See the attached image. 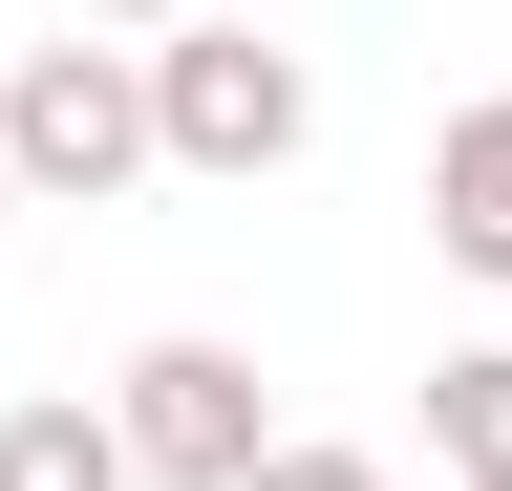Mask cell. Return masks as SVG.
I'll return each mask as SVG.
<instances>
[{"mask_svg": "<svg viewBox=\"0 0 512 491\" xmlns=\"http://www.w3.org/2000/svg\"><path fill=\"white\" fill-rule=\"evenodd\" d=\"M64 22H86V43H171L192 0H64Z\"/></svg>", "mask_w": 512, "mask_h": 491, "instance_id": "cell-8", "label": "cell"}, {"mask_svg": "<svg viewBox=\"0 0 512 491\" xmlns=\"http://www.w3.org/2000/svg\"><path fill=\"white\" fill-rule=\"evenodd\" d=\"M0 214H22V171H0Z\"/></svg>", "mask_w": 512, "mask_h": 491, "instance_id": "cell-9", "label": "cell"}, {"mask_svg": "<svg viewBox=\"0 0 512 491\" xmlns=\"http://www.w3.org/2000/svg\"><path fill=\"white\" fill-rule=\"evenodd\" d=\"M0 171L22 193H128L150 171V43H22V86H0Z\"/></svg>", "mask_w": 512, "mask_h": 491, "instance_id": "cell-3", "label": "cell"}, {"mask_svg": "<svg viewBox=\"0 0 512 491\" xmlns=\"http://www.w3.org/2000/svg\"><path fill=\"white\" fill-rule=\"evenodd\" d=\"M0 491H128L107 406H0Z\"/></svg>", "mask_w": 512, "mask_h": 491, "instance_id": "cell-6", "label": "cell"}, {"mask_svg": "<svg viewBox=\"0 0 512 491\" xmlns=\"http://www.w3.org/2000/svg\"><path fill=\"white\" fill-rule=\"evenodd\" d=\"M427 235H448V278H512V86L448 107V150H427Z\"/></svg>", "mask_w": 512, "mask_h": 491, "instance_id": "cell-4", "label": "cell"}, {"mask_svg": "<svg viewBox=\"0 0 512 491\" xmlns=\"http://www.w3.org/2000/svg\"><path fill=\"white\" fill-rule=\"evenodd\" d=\"M107 449L128 491H256V449H278V406H256V363L235 342H128V385H107Z\"/></svg>", "mask_w": 512, "mask_h": 491, "instance_id": "cell-2", "label": "cell"}, {"mask_svg": "<svg viewBox=\"0 0 512 491\" xmlns=\"http://www.w3.org/2000/svg\"><path fill=\"white\" fill-rule=\"evenodd\" d=\"M320 129V86H299V43H256V22H171L150 43V171H299Z\"/></svg>", "mask_w": 512, "mask_h": 491, "instance_id": "cell-1", "label": "cell"}, {"mask_svg": "<svg viewBox=\"0 0 512 491\" xmlns=\"http://www.w3.org/2000/svg\"><path fill=\"white\" fill-rule=\"evenodd\" d=\"M427 491H512V342L427 363Z\"/></svg>", "mask_w": 512, "mask_h": 491, "instance_id": "cell-5", "label": "cell"}, {"mask_svg": "<svg viewBox=\"0 0 512 491\" xmlns=\"http://www.w3.org/2000/svg\"><path fill=\"white\" fill-rule=\"evenodd\" d=\"M256 491H406V470H363V449H299V427H278V449H256Z\"/></svg>", "mask_w": 512, "mask_h": 491, "instance_id": "cell-7", "label": "cell"}]
</instances>
